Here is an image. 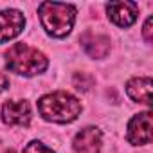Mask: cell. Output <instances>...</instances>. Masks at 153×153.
Returning a JSON list of instances; mask_svg holds the SVG:
<instances>
[{
	"label": "cell",
	"instance_id": "1",
	"mask_svg": "<svg viewBox=\"0 0 153 153\" xmlns=\"http://www.w3.org/2000/svg\"><path fill=\"white\" fill-rule=\"evenodd\" d=\"M38 112L45 121L65 124L78 119L81 114V103L68 92H54L38 101Z\"/></svg>",
	"mask_w": 153,
	"mask_h": 153
},
{
	"label": "cell",
	"instance_id": "6",
	"mask_svg": "<svg viewBox=\"0 0 153 153\" xmlns=\"http://www.w3.org/2000/svg\"><path fill=\"white\" fill-rule=\"evenodd\" d=\"M25 18L16 9H6L0 11V43H6L13 38H16L24 31Z\"/></svg>",
	"mask_w": 153,
	"mask_h": 153
},
{
	"label": "cell",
	"instance_id": "9",
	"mask_svg": "<svg viewBox=\"0 0 153 153\" xmlns=\"http://www.w3.org/2000/svg\"><path fill=\"white\" fill-rule=\"evenodd\" d=\"M81 45L90 58H105L110 52V38L92 33V31L81 36Z\"/></svg>",
	"mask_w": 153,
	"mask_h": 153
},
{
	"label": "cell",
	"instance_id": "2",
	"mask_svg": "<svg viewBox=\"0 0 153 153\" xmlns=\"http://www.w3.org/2000/svg\"><path fill=\"white\" fill-rule=\"evenodd\" d=\"M40 20L43 29L54 36L63 38L67 36L76 22V7L70 4H59V2H42L38 6Z\"/></svg>",
	"mask_w": 153,
	"mask_h": 153
},
{
	"label": "cell",
	"instance_id": "5",
	"mask_svg": "<svg viewBox=\"0 0 153 153\" xmlns=\"http://www.w3.org/2000/svg\"><path fill=\"white\" fill-rule=\"evenodd\" d=\"M2 121L9 126H27L31 123V106L24 99H13L2 106Z\"/></svg>",
	"mask_w": 153,
	"mask_h": 153
},
{
	"label": "cell",
	"instance_id": "13",
	"mask_svg": "<svg viewBox=\"0 0 153 153\" xmlns=\"http://www.w3.org/2000/svg\"><path fill=\"white\" fill-rule=\"evenodd\" d=\"M151 24H153V18L149 16V18L146 20V24H144V29H142L144 40H146L148 43H151V40H153V34H151Z\"/></svg>",
	"mask_w": 153,
	"mask_h": 153
},
{
	"label": "cell",
	"instance_id": "15",
	"mask_svg": "<svg viewBox=\"0 0 153 153\" xmlns=\"http://www.w3.org/2000/svg\"><path fill=\"white\" fill-rule=\"evenodd\" d=\"M6 153H15V151H13V149H9V151H6Z\"/></svg>",
	"mask_w": 153,
	"mask_h": 153
},
{
	"label": "cell",
	"instance_id": "3",
	"mask_svg": "<svg viewBox=\"0 0 153 153\" xmlns=\"http://www.w3.org/2000/svg\"><path fill=\"white\" fill-rule=\"evenodd\" d=\"M49 61L43 52L27 45V43H15L6 52V67L11 72L22 76H36L47 68Z\"/></svg>",
	"mask_w": 153,
	"mask_h": 153
},
{
	"label": "cell",
	"instance_id": "10",
	"mask_svg": "<svg viewBox=\"0 0 153 153\" xmlns=\"http://www.w3.org/2000/svg\"><path fill=\"white\" fill-rule=\"evenodd\" d=\"M126 94L131 101L149 106L151 101V78H133L126 83Z\"/></svg>",
	"mask_w": 153,
	"mask_h": 153
},
{
	"label": "cell",
	"instance_id": "14",
	"mask_svg": "<svg viewBox=\"0 0 153 153\" xmlns=\"http://www.w3.org/2000/svg\"><path fill=\"white\" fill-rule=\"evenodd\" d=\"M7 87H9V79H7V76L0 72V92H4Z\"/></svg>",
	"mask_w": 153,
	"mask_h": 153
},
{
	"label": "cell",
	"instance_id": "12",
	"mask_svg": "<svg viewBox=\"0 0 153 153\" xmlns=\"http://www.w3.org/2000/svg\"><path fill=\"white\" fill-rule=\"evenodd\" d=\"M22 153H54L51 148H47L45 144H42V142H38V140H33V142H29L25 148H24V151Z\"/></svg>",
	"mask_w": 153,
	"mask_h": 153
},
{
	"label": "cell",
	"instance_id": "4",
	"mask_svg": "<svg viewBox=\"0 0 153 153\" xmlns=\"http://www.w3.org/2000/svg\"><path fill=\"white\" fill-rule=\"evenodd\" d=\"M126 139L133 146H142V144H149L151 142V112L137 114L130 121Z\"/></svg>",
	"mask_w": 153,
	"mask_h": 153
},
{
	"label": "cell",
	"instance_id": "8",
	"mask_svg": "<svg viewBox=\"0 0 153 153\" xmlns=\"http://www.w3.org/2000/svg\"><path fill=\"white\" fill-rule=\"evenodd\" d=\"M108 18L119 27H130L139 15V7L133 2H110L106 6Z\"/></svg>",
	"mask_w": 153,
	"mask_h": 153
},
{
	"label": "cell",
	"instance_id": "7",
	"mask_svg": "<svg viewBox=\"0 0 153 153\" xmlns=\"http://www.w3.org/2000/svg\"><path fill=\"white\" fill-rule=\"evenodd\" d=\"M74 149L78 153H99L101 146H103V135L101 130L96 126H87L81 131L76 133L74 142H72Z\"/></svg>",
	"mask_w": 153,
	"mask_h": 153
},
{
	"label": "cell",
	"instance_id": "11",
	"mask_svg": "<svg viewBox=\"0 0 153 153\" xmlns=\"http://www.w3.org/2000/svg\"><path fill=\"white\" fill-rule=\"evenodd\" d=\"M94 85V78L90 74H87V72H78L74 76V87L78 88V90H83V92H87V90H90V87Z\"/></svg>",
	"mask_w": 153,
	"mask_h": 153
}]
</instances>
